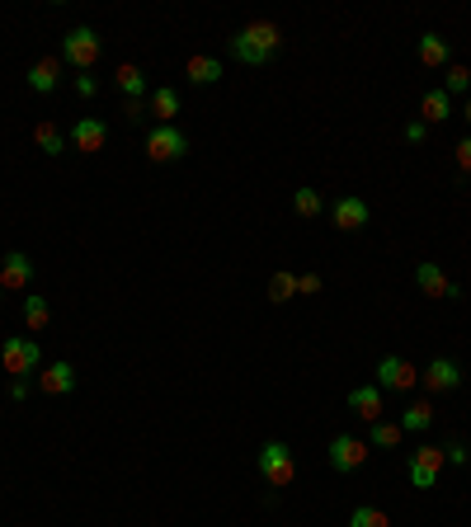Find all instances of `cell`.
Instances as JSON below:
<instances>
[{
    "instance_id": "obj_16",
    "label": "cell",
    "mask_w": 471,
    "mask_h": 527,
    "mask_svg": "<svg viewBox=\"0 0 471 527\" xmlns=\"http://www.w3.org/2000/svg\"><path fill=\"white\" fill-rule=\"evenodd\" d=\"M24 80H29L34 95H52V90H57V80H62V57H38Z\"/></svg>"
},
{
    "instance_id": "obj_24",
    "label": "cell",
    "mask_w": 471,
    "mask_h": 527,
    "mask_svg": "<svg viewBox=\"0 0 471 527\" xmlns=\"http://www.w3.org/2000/svg\"><path fill=\"white\" fill-rule=\"evenodd\" d=\"M443 95H471V71L462 66V62H448V66H443V86H438Z\"/></svg>"
},
{
    "instance_id": "obj_6",
    "label": "cell",
    "mask_w": 471,
    "mask_h": 527,
    "mask_svg": "<svg viewBox=\"0 0 471 527\" xmlns=\"http://www.w3.org/2000/svg\"><path fill=\"white\" fill-rule=\"evenodd\" d=\"M438 476H443V448H429V442H425V448H415L405 457V481L415 490H434Z\"/></svg>"
},
{
    "instance_id": "obj_25",
    "label": "cell",
    "mask_w": 471,
    "mask_h": 527,
    "mask_svg": "<svg viewBox=\"0 0 471 527\" xmlns=\"http://www.w3.org/2000/svg\"><path fill=\"white\" fill-rule=\"evenodd\" d=\"M47 320H52V307H47V297L29 292V297H24V325H29L34 335H38V329H47Z\"/></svg>"
},
{
    "instance_id": "obj_35",
    "label": "cell",
    "mask_w": 471,
    "mask_h": 527,
    "mask_svg": "<svg viewBox=\"0 0 471 527\" xmlns=\"http://www.w3.org/2000/svg\"><path fill=\"white\" fill-rule=\"evenodd\" d=\"M29 391H34V386L24 381V377H15V381H10V400H24V396H29Z\"/></svg>"
},
{
    "instance_id": "obj_37",
    "label": "cell",
    "mask_w": 471,
    "mask_h": 527,
    "mask_svg": "<svg viewBox=\"0 0 471 527\" xmlns=\"http://www.w3.org/2000/svg\"><path fill=\"white\" fill-rule=\"evenodd\" d=\"M462 118H466V123H471V95H466V99H462Z\"/></svg>"
},
{
    "instance_id": "obj_34",
    "label": "cell",
    "mask_w": 471,
    "mask_h": 527,
    "mask_svg": "<svg viewBox=\"0 0 471 527\" xmlns=\"http://www.w3.org/2000/svg\"><path fill=\"white\" fill-rule=\"evenodd\" d=\"M453 151H457V170H462V175H471V137H462V142H457Z\"/></svg>"
},
{
    "instance_id": "obj_19",
    "label": "cell",
    "mask_w": 471,
    "mask_h": 527,
    "mask_svg": "<svg viewBox=\"0 0 471 527\" xmlns=\"http://www.w3.org/2000/svg\"><path fill=\"white\" fill-rule=\"evenodd\" d=\"M415 57H420L429 71H434V66H448V38H438V34H425L420 43H415Z\"/></svg>"
},
{
    "instance_id": "obj_36",
    "label": "cell",
    "mask_w": 471,
    "mask_h": 527,
    "mask_svg": "<svg viewBox=\"0 0 471 527\" xmlns=\"http://www.w3.org/2000/svg\"><path fill=\"white\" fill-rule=\"evenodd\" d=\"M405 142H425V118H415V123L405 127Z\"/></svg>"
},
{
    "instance_id": "obj_10",
    "label": "cell",
    "mask_w": 471,
    "mask_h": 527,
    "mask_svg": "<svg viewBox=\"0 0 471 527\" xmlns=\"http://www.w3.org/2000/svg\"><path fill=\"white\" fill-rule=\"evenodd\" d=\"M349 414H353V420H363V424L386 420V396H382V386H377V381L353 386V391H349Z\"/></svg>"
},
{
    "instance_id": "obj_20",
    "label": "cell",
    "mask_w": 471,
    "mask_h": 527,
    "mask_svg": "<svg viewBox=\"0 0 471 527\" xmlns=\"http://www.w3.org/2000/svg\"><path fill=\"white\" fill-rule=\"evenodd\" d=\"M147 108H151V114H156V123H175V114H179V90H170V86H160V90H151Z\"/></svg>"
},
{
    "instance_id": "obj_21",
    "label": "cell",
    "mask_w": 471,
    "mask_h": 527,
    "mask_svg": "<svg viewBox=\"0 0 471 527\" xmlns=\"http://www.w3.org/2000/svg\"><path fill=\"white\" fill-rule=\"evenodd\" d=\"M184 76L193 80V86H217V80H221V62L217 57H189Z\"/></svg>"
},
{
    "instance_id": "obj_23",
    "label": "cell",
    "mask_w": 471,
    "mask_h": 527,
    "mask_svg": "<svg viewBox=\"0 0 471 527\" xmlns=\"http://www.w3.org/2000/svg\"><path fill=\"white\" fill-rule=\"evenodd\" d=\"M420 114H425V123H448V118H453V99L443 95V90H425Z\"/></svg>"
},
{
    "instance_id": "obj_33",
    "label": "cell",
    "mask_w": 471,
    "mask_h": 527,
    "mask_svg": "<svg viewBox=\"0 0 471 527\" xmlns=\"http://www.w3.org/2000/svg\"><path fill=\"white\" fill-rule=\"evenodd\" d=\"M76 95H80V99H95V95H99V86H95V76H90V71H80V76H76Z\"/></svg>"
},
{
    "instance_id": "obj_13",
    "label": "cell",
    "mask_w": 471,
    "mask_h": 527,
    "mask_svg": "<svg viewBox=\"0 0 471 527\" xmlns=\"http://www.w3.org/2000/svg\"><path fill=\"white\" fill-rule=\"evenodd\" d=\"M34 283V259L24 255V249H10L5 259H0V288L5 292H24Z\"/></svg>"
},
{
    "instance_id": "obj_2",
    "label": "cell",
    "mask_w": 471,
    "mask_h": 527,
    "mask_svg": "<svg viewBox=\"0 0 471 527\" xmlns=\"http://www.w3.org/2000/svg\"><path fill=\"white\" fill-rule=\"evenodd\" d=\"M255 466H260V476H264V485H269V490H283V485H292V481H297L292 448H288V442H279V438H269V442H264L260 457H255Z\"/></svg>"
},
{
    "instance_id": "obj_18",
    "label": "cell",
    "mask_w": 471,
    "mask_h": 527,
    "mask_svg": "<svg viewBox=\"0 0 471 527\" xmlns=\"http://www.w3.org/2000/svg\"><path fill=\"white\" fill-rule=\"evenodd\" d=\"M396 424H401V433H429V424H434V405H429V400H410Z\"/></svg>"
},
{
    "instance_id": "obj_7",
    "label": "cell",
    "mask_w": 471,
    "mask_h": 527,
    "mask_svg": "<svg viewBox=\"0 0 471 527\" xmlns=\"http://www.w3.org/2000/svg\"><path fill=\"white\" fill-rule=\"evenodd\" d=\"M377 386L382 391H415L420 386V368L401 353H386V358H377Z\"/></svg>"
},
{
    "instance_id": "obj_30",
    "label": "cell",
    "mask_w": 471,
    "mask_h": 527,
    "mask_svg": "<svg viewBox=\"0 0 471 527\" xmlns=\"http://www.w3.org/2000/svg\"><path fill=\"white\" fill-rule=\"evenodd\" d=\"M443 461H453V466H466V461H471L466 442H462V438H448V442H443Z\"/></svg>"
},
{
    "instance_id": "obj_4",
    "label": "cell",
    "mask_w": 471,
    "mask_h": 527,
    "mask_svg": "<svg viewBox=\"0 0 471 527\" xmlns=\"http://www.w3.org/2000/svg\"><path fill=\"white\" fill-rule=\"evenodd\" d=\"M99 52H104V43H99V34L90 29V24H76V29L62 38V62L76 66V76L90 71V66L99 62Z\"/></svg>"
},
{
    "instance_id": "obj_11",
    "label": "cell",
    "mask_w": 471,
    "mask_h": 527,
    "mask_svg": "<svg viewBox=\"0 0 471 527\" xmlns=\"http://www.w3.org/2000/svg\"><path fill=\"white\" fill-rule=\"evenodd\" d=\"M368 217H373V208L363 198H353V193H344V198L330 203V221H335V231H363Z\"/></svg>"
},
{
    "instance_id": "obj_29",
    "label": "cell",
    "mask_w": 471,
    "mask_h": 527,
    "mask_svg": "<svg viewBox=\"0 0 471 527\" xmlns=\"http://www.w3.org/2000/svg\"><path fill=\"white\" fill-rule=\"evenodd\" d=\"M321 208H325V203H321L316 188H297V193H292V212H297V217H316Z\"/></svg>"
},
{
    "instance_id": "obj_22",
    "label": "cell",
    "mask_w": 471,
    "mask_h": 527,
    "mask_svg": "<svg viewBox=\"0 0 471 527\" xmlns=\"http://www.w3.org/2000/svg\"><path fill=\"white\" fill-rule=\"evenodd\" d=\"M401 424H392V420H377V424H368V448H382V452H392V448H401Z\"/></svg>"
},
{
    "instance_id": "obj_12",
    "label": "cell",
    "mask_w": 471,
    "mask_h": 527,
    "mask_svg": "<svg viewBox=\"0 0 471 527\" xmlns=\"http://www.w3.org/2000/svg\"><path fill=\"white\" fill-rule=\"evenodd\" d=\"M420 381H425V391H438V396L443 391H457V386H462V368L453 363V358H429Z\"/></svg>"
},
{
    "instance_id": "obj_1",
    "label": "cell",
    "mask_w": 471,
    "mask_h": 527,
    "mask_svg": "<svg viewBox=\"0 0 471 527\" xmlns=\"http://www.w3.org/2000/svg\"><path fill=\"white\" fill-rule=\"evenodd\" d=\"M227 47H231V57L245 62V66H269L273 57H279V47H283V34H279L273 19H251L245 29H236L227 38Z\"/></svg>"
},
{
    "instance_id": "obj_28",
    "label": "cell",
    "mask_w": 471,
    "mask_h": 527,
    "mask_svg": "<svg viewBox=\"0 0 471 527\" xmlns=\"http://www.w3.org/2000/svg\"><path fill=\"white\" fill-rule=\"evenodd\" d=\"M297 297V273H288V269H279L269 279V301H292Z\"/></svg>"
},
{
    "instance_id": "obj_8",
    "label": "cell",
    "mask_w": 471,
    "mask_h": 527,
    "mask_svg": "<svg viewBox=\"0 0 471 527\" xmlns=\"http://www.w3.org/2000/svg\"><path fill=\"white\" fill-rule=\"evenodd\" d=\"M38 363H43L38 340H5L0 344V368H5L10 377H29Z\"/></svg>"
},
{
    "instance_id": "obj_5",
    "label": "cell",
    "mask_w": 471,
    "mask_h": 527,
    "mask_svg": "<svg viewBox=\"0 0 471 527\" xmlns=\"http://www.w3.org/2000/svg\"><path fill=\"white\" fill-rule=\"evenodd\" d=\"M373 457V448H368V438H353V433H335L330 438V448H325V461H330V471H340V476H349V471H358Z\"/></svg>"
},
{
    "instance_id": "obj_31",
    "label": "cell",
    "mask_w": 471,
    "mask_h": 527,
    "mask_svg": "<svg viewBox=\"0 0 471 527\" xmlns=\"http://www.w3.org/2000/svg\"><path fill=\"white\" fill-rule=\"evenodd\" d=\"M321 288H325L321 273H297V292H302V297H316Z\"/></svg>"
},
{
    "instance_id": "obj_17",
    "label": "cell",
    "mask_w": 471,
    "mask_h": 527,
    "mask_svg": "<svg viewBox=\"0 0 471 527\" xmlns=\"http://www.w3.org/2000/svg\"><path fill=\"white\" fill-rule=\"evenodd\" d=\"M114 86H118L128 99H151V90H147V71H142V66H132V62H123V66L114 71Z\"/></svg>"
},
{
    "instance_id": "obj_9",
    "label": "cell",
    "mask_w": 471,
    "mask_h": 527,
    "mask_svg": "<svg viewBox=\"0 0 471 527\" xmlns=\"http://www.w3.org/2000/svg\"><path fill=\"white\" fill-rule=\"evenodd\" d=\"M415 288H420L425 297H438V301H462V283H453L448 273H443V264H415Z\"/></svg>"
},
{
    "instance_id": "obj_14",
    "label": "cell",
    "mask_w": 471,
    "mask_h": 527,
    "mask_svg": "<svg viewBox=\"0 0 471 527\" xmlns=\"http://www.w3.org/2000/svg\"><path fill=\"white\" fill-rule=\"evenodd\" d=\"M71 147H76L80 156L104 151V147H108V123H104V118H80V123L71 127Z\"/></svg>"
},
{
    "instance_id": "obj_32",
    "label": "cell",
    "mask_w": 471,
    "mask_h": 527,
    "mask_svg": "<svg viewBox=\"0 0 471 527\" xmlns=\"http://www.w3.org/2000/svg\"><path fill=\"white\" fill-rule=\"evenodd\" d=\"M123 114H128V123H147L151 108H147V99H128V104H123Z\"/></svg>"
},
{
    "instance_id": "obj_26",
    "label": "cell",
    "mask_w": 471,
    "mask_h": 527,
    "mask_svg": "<svg viewBox=\"0 0 471 527\" xmlns=\"http://www.w3.org/2000/svg\"><path fill=\"white\" fill-rule=\"evenodd\" d=\"M34 142H38V151H47V156H62V151H67V137L52 127V123H38V127H34Z\"/></svg>"
},
{
    "instance_id": "obj_3",
    "label": "cell",
    "mask_w": 471,
    "mask_h": 527,
    "mask_svg": "<svg viewBox=\"0 0 471 527\" xmlns=\"http://www.w3.org/2000/svg\"><path fill=\"white\" fill-rule=\"evenodd\" d=\"M184 156H189V132H184V127L156 123V127L147 132V160H151V165H175V160H184Z\"/></svg>"
},
{
    "instance_id": "obj_27",
    "label": "cell",
    "mask_w": 471,
    "mask_h": 527,
    "mask_svg": "<svg viewBox=\"0 0 471 527\" xmlns=\"http://www.w3.org/2000/svg\"><path fill=\"white\" fill-rule=\"evenodd\" d=\"M349 527H392V518H386V509H377V504H358L349 513Z\"/></svg>"
},
{
    "instance_id": "obj_15",
    "label": "cell",
    "mask_w": 471,
    "mask_h": 527,
    "mask_svg": "<svg viewBox=\"0 0 471 527\" xmlns=\"http://www.w3.org/2000/svg\"><path fill=\"white\" fill-rule=\"evenodd\" d=\"M38 391H43V396H71V391H76V368L67 363V358L47 363V372L38 377Z\"/></svg>"
}]
</instances>
